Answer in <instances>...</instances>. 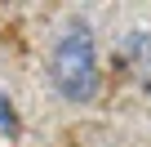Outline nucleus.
Instances as JSON below:
<instances>
[{
	"label": "nucleus",
	"instance_id": "3",
	"mask_svg": "<svg viewBox=\"0 0 151 147\" xmlns=\"http://www.w3.org/2000/svg\"><path fill=\"white\" fill-rule=\"evenodd\" d=\"M0 125H14V112H9V103L0 98Z\"/></svg>",
	"mask_w": 151,
	"mask_h": 147
},
{
	"label": "nucleus",
	"instance_id": "2",
	"mask_svg": "<svg viewBox=\"0 0 151 147\" xmlns=\"http://www.w3.org/2000/svg\"><path fill=\"white\" fill-rule=\"evenodd\" d=\"M124 58H129V67H133L138 85L151 94V36H147V31H129V40H124Z\"/></svg>",
	"mask_w": 151,
	"mask_h": 147
},
{
	"label": "nucleus",
	"instance_id": "1",
	"mask_svg": "<svg viewBox=\"0 0 151 147\" xmlns=\"http://www.w3.org/2000/svg\"><path fill=\"white\" fill-rule=\"evenodd\" d=\"M49 80L67 103H89L98 94V49L85 22H71L49 54Z\"/></svg>",
	"mask_w": 151,
	"mask_h": 147
}]
</instances>
